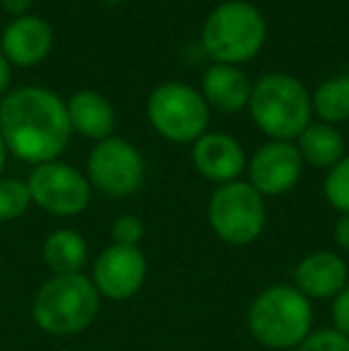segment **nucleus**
Wrapping results in <instances>:
<instances>
[{
	"label": "nucleus",
	"mask_w": 349,
	"mask_h": 351,
	"mask_svg": "<svg viewBox=\"0 0 349 351\" xmlns=\"http://www.w3.org/2000/svg\"><path fill=\"white\" fill-rule=\"evenodd\" d=\"M10 86V62L5 60V56L0 53V96L8 91Z\"/></svg>",
	"instance_id": "nucleus-27"
},
{
	"label": "nucleus",
	"mask_w": 349,
	"mask_h": 351,
	"mask_svg": "<svg viewBox=\"0 0 349 351\" xmlns=\"http://www.w3.org/2000/svg\"><path fill=\"white\" fill-rule=\"evenodd\" d=\"M86 180L110 199L132 196L144 182V158L134 143L120 136L98 141L88 153Z\"/></svg>",
	"instance_id": "nucleus-8"
},
{
	"label": "nucleus",
	"mask_w": 349,
	"mask_h": 351,
	"mask_svg": "<svg viewBox=\"0 0 349 351\" xmlns=\"http://www.w3.org/2000/svg\"><path fill=\"white\" fill-rule=\"evenodd\" d=\"M349 270L342 256L333 251L306 254L294 268V289H299L309 301L335 299L349 285Z\"/></svg>",
	"instance_id": "nucleus-13"
},
{
	"label": "nucleus",
	"mask_w": 349,
	"mask_h": 351,
	"mask_svg": "<svg viewBox=\"0 0 349 351\" xmlns=\"http://www.w3.org/2000/svg\"><path fill=\"white\" fill-rule=\"evenodd\" d=\"M146 258L139 246L110 244L98 254L91 282L101 299L127 301L144 287Z\"/></svg>",
	"instance_id": "nucleus-10"
},
{
	"label": "nucleus",
	"mask_w": 349,
	"mask_h": 351,
	"mask_svg": "<svg viewBox=\"0 0 349 351\" xmlns=\"http://www.w3.org/2000/svg\"><path fill=\"white\" fill-rule=\"evenodd\" d=\"M3 56L8 62L19 67H32L46 60L53 48V29L46 19L36 14H24L5 27L3 32Z\"/></svg>",
	"instance_id": "nucleus-14"
},
{
	"label": "nucleus",
	"mask_w": 349,
	"mask_h": 351,
	"mask_svg": "<svg viewBox=\"0 0 349 351\" xmlns=\"http://www.w3.org/2000/svg\"><path fill=\"white\" fill-rule=\"evenodd\" d=\"M326 201L340 213H349V156L333 165L323 182Z\"/></svg>",
	"instance_id": "nucleus-21"
},
{
	"label": "nucleus",
	"mask_w": 349,
	"mask_h": 351,
	"mask_svg": "<svg viewBox=\"0 0 349 351\" xmlns=\"http://www.w3.org/2000/svg\"><path fill=\"white\" fill-rule=\"evenodd\" d=\"M0 136L24 162H53L72 136L67 106L43 86H19L0 101Z\"/></svg>",
	"instance_id": "nucleus-1"
},
{
	"label": "nucleus",
	"mask_w": 349,
	"mask_h": 351,
	"mask_svg": "<svg viewBox=\"0 0 349 351\" xmlns=\"http://www.w3.org/2000/svg\"><path fill=\"white\" fill-rule=\"evenodd\" d=\"M32 206L27 182L19 180H0V220H17Z\"/></svg>",
	"instance_id": "nucleus-20"
},
{
	"label": "nucleus",
	"mask_w": 349,
	"mask_h": 351,
	"mask_svg": "<svg viewBox=\"0 0 349 351\" xmlns=\"http://www.w3.org/2000/svg\"><path fill=\"white\" fill-rule=\"evenodd\" d=\"M101 311V294L82 273L53 275L34 296L32 315L48 335L70 337L84 332Z\"/></svg>",
	"instance_id": "nucleus-5"
},
{
	"label": "nucleus",
	"mask_w": 349,
	"mask_h": 351,
	"mask_svg": "<svg viewBox=\"0 0 349 351\" xmlns=\"http://www.w3.org/2000/svg\"><path fill=\"white\" fill-rule=\"evenodd\" d=\"M146 115L163 139L194 143L208 132L210 108L206 106L199 88L184 82H165L151 91Z\"/></svg>",
	"instance_id": "nucleus-6"
},
{
	"label": "nucleus",
	"mask_w": 349,
	"mask_h": 351,
	"mask_svg": "<svg viewBox=\"0 0 349 351\" xmlns=\"http://www.w3.org/2000/svg\"><path fill=\"white\" fill-rule=\"evenodd\" d=\"M330 318H333V330H337L340 335L349 337V285L333 299Z\"/></svg>",
	"instance_id": "nucleus-24"
},
{
	"label": "nucleus",
	"mask_w": 349,
	"mask_h": 351,
	"mask_svg": "<svg viewBox=\"0 0 349 351\" xmlns=\"http://www.w3.org/2000/svg\"><path fill=\"white\" fill-rule=\"evenodd\" d=\"M263 12L249 0H225L206 17L201 48L220 65H244L261 53L265 43Z\"/></svg>",
	"instance_id": "nucleus-3"
},
{
	"label": "nucleus",
	"mask_w": 349,
	"mask_h": 351,
	"mask_svg": "<svg viewBox=\"0 0 349 351\" xmlns=\"http://www.w3.org/2000/svg\"><path fill=\"white\" fill-rule=\"evenodd\" d=\"M294 351H349V337L333 328L313 330Z\"/></svg>",
	"instance_id": "nucleus-22"
},
{
	"label": "nucleus",
	"mask_w": 349,
	"mask_h": 351,
	"mask_svg": "<svg viewBox=\"0 0 349 351\" xmlns=\"http://www.w3.org/2000/svg\"><path fill=\"white\" fill-rule=\"evenodd\" d=\"M5 160H8V146H5L3 136H0V175H3V167H5Z\"/></svg>",
	"instance_id": "nucleus-28"
},
{
	"label": "nucleus",
	"mask_w": 349,
	"mask_h": 351,
	"mask_svg": "<svg viewBox=\"0 0 349 351\" xmlns=\"http://www.w3.org/2000/svg\"><path fill=\"white\" fill-rule=\"evenodd\" d=\"M65 106L72 132L93 141H103L108 136H112L115 110H112V103L103 93L84 88V91H77Z\"/></svg>",
	"instance_id": "nucleus-16"
},
{
	"label": "nucleus",
	"mask_w": 349,
	"mask_h": 351,
	"mask_svg": "<svg viewBox=\"0 0 349 351\" xmlns=\"http://www.w3.org/2000/svg\"><path fill=\"white\" fill-rule=\"evenodd\" d=\"M0 5H3L5 12L12 14V17L17 19V17H24V14L29 12L32 0H0Z\"/></svg>",
	"instance_id": "nucleus-26"
},
{
	"label": "nucleus",
	"mask_w": 349,
	"mask_h": 351,
	"mask_svg": "<svg viewBox=\"0 0 349 351\" xmlns=\"http://www.w3.org/2000/svg\"><path fill=\"white\" fill-rule=\"evenodd\" d=\"M297 151L304 165L330 170L333 165L345 158V136L340 130L326 122H311L302 134L297 136Z\"/></svg>",
	"instance_id": "nucleus-17"
},
{
	"label": "nucleus",
	"mask_w": 349,
	"mask_h": 351,
	"mask_svg": "<svg viewBox=\"0 0 349 351\" xmlns=\"http://www.w3.org/2000/svg\"><path fill=\"white\" fill-rule=\"evenodd\" d=\"M311 108L321 122L340 125L349 120V77H333L313 91Z\"/></svg>",
	"instance_id": "nucleus-19"
},
{
	"label": "nucleus",
	"mask_w": 349,
	"mask_h": 351,
	"mask_svg": "<svg viewBox=\"0 0 349 351\" xmlns=\"http://www.w3.org/2000/svg\"><path fill=\"white\" fill-rule=\"evenodd\" d=\"M201 96L210 110L232 115L249 106L252 82L242 72V67L213 62L201 77Z\"/></svg>",
	"instance_id": "nucleus-15"
},
{
	"label": "nucleus",
	"mask_w": 349,
	"mask_h": 351,
	"mask_svg": "<svg viewBox=\"0 0 349 351\" xmlns=\"http://www.w3.org/2000/svg\"><path fill=\"white\" fill-rule=\"evenodd\" d=\"M112 244L117 246H139L144 239V222L136 215H120L112 222Z\"/></svg>",
	"instance_id": "nucleus-23"
},
{
	"label": "nucleus",
	"mask_w": 349,
	"mask_h": 351,
	"mask_svg": "<svg viewBox=\"0 0 349 351\" xmlns=\"http://www.w3.org/2000/svg\"><path fill=\"white\" fill-rule=\"evenodd\" d=\"M88 258L84 237L75 230H56L43 241V263L53 275L82 273Z\"/></svg>",
	"instance_id": "nucleus-18"
},
{
	"label": "nucleus",
	"mask_w": 349,
	"mask_h": 351,
	"mask_svg": "<svg viewBox=\"0 0 349 351\" xmlns=\"http://www.w3.org/2000/svg\"><path fill=\"white\" fill-rule=\"evenodd\" d=\"M304 160L294 141H268L247 162L249 184L261 196H282L302 177Z\"/></svg>",
	"instance_id": "nucleus-11"
},
{
	"label": "nucleus",
	"mask_w": 349,
	"mask_h": 351,
	"mask_svg": "<svg viewBox=\"0 0 349 351\" xmlns=\"http://www.w3.org/2000/svg\"><path fill=\"white\" fill-rule=\"evenodd\" d=\"M208 225L225 244H254L265 230L263 196L242 180L215 186L208 201Z\"/></svg>",
	"instance_id": "nucleus-7"
},
{
	"label": "nucleus",
	"mask_w": 349,
	"mask_h": 351,
	"mask_svg": "<svg viewBox=\"0 0 349 351\" xmlns=\"http://www.w3.org/2000/svg\"><path fill=\"white\" fill-rule=\"evenodd\" d=\"M32 204L58 217H75L86 210L91 201V184L77 167L67 162H43L27 180Z\"/></svg>",
	"instance_id": "nucleus-9"
},
{
	"label": "nucleus",
	"mask_w": 349,
	"mask_h": 351,
	"mask_svg": "<svg viewBox=\"0 0 349 351\" xmlns=\"http://www.w3.org/2000/svg\"><path fill=\"white\" fill-rule=\"evenodd\" d=\"M247 328L265 349H297L313 332L311 301L292 285H273L252 301Z\"/></svg>",
	"instance_id": "nucleus-4"
},
{
	"label": "nucleus",
	"mask_w": 349,
	"mask_h": 351,
	"mask_svg": "<svg viewBox=\"0 0 349 351\" xmlns=\"http://www.w3.org/2000/svg\"><path fill=\"white\" fill-rule=\"evenodd\" d=\"M191 162L204 180L220 186L239 180V175L247 170V153L234 136L206 132L191 143Z\"/></svg>",
	"instance_id": "nucleus-12"
},
{
	"label": "nucleus",
	"mask_w": 349,
	"mask_h": 351,
	"mask_svg": "<svg viewBox=\"0 0 349 351\" xmlns=\"http://www.w3.org/2000/svg\"><path fill=\"white\" fill-rule=\"evenodd\" d=\"M335 241L345 254H349V213H340L335 222Z\"/></svg>",
	"instance_id": "nucleus-25"
},
{
	"label": "nucleus",
	"mask_w": 349,
	"mask_h": 351,
	"mask_svg": "<svg viewBox=\"0 0 349 351\" xmlns=\"http://www.w3.org/2000/svg\"><path fill=\"white\" fill-rule=\"evenodd\" d=\"M247 110L270 141H294L311 125V93L292 74L270 72L252 84Z\"/></svg>",
	"instance_id": "nucleus-2"
}]
</instances>
